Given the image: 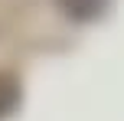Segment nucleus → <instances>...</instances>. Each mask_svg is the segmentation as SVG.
Listing matches in <instances>:
<instances>
[{
    "label": "nucleus",
    "instance_id": "nucleus-1",
    "mask_svg": "<svg viewBox=\"0 0 124 121\" xmlns=\"http://www.w3.org/2000/svg\"><path fill=\"white\" fill-rule=\"evenodd\" d=\"M56 3H59V10L65 13V16H72V20H95V16H101V13L108 10L111 0H56Z\"/></svg>",
    "mask_w": 124,
    "mask_h": 121
},
{
    "label": "nucleus",
    "instance_id": "nucleus-2",
    "mask_svg": "<svg viewBox=\"0 0 124 121\" xmlns=\"http://www.w3.org/2000/svg\"><path fill=\"white\" fill-rule=\"evenodd\" d=\"M20 105V82L10 72H0V118L13 115Z\"/></svg>",
    "mask_w": 124,
    "mask_h": 121
}]
</instances>
